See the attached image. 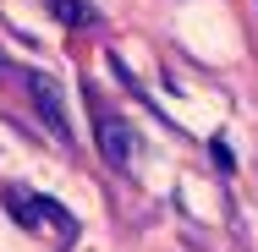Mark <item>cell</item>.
Instances as JSON below:
<instances>
[{"label":"cell","instance_id":"cell-4","mask_svg":"<svg viewBox=\"0 0 258 252\" xmlns=\"http://www.w3.org/2000/svg\"><path fill=\"white\" fill-rule=\"evenodd\" d=\"M55 22H66V28H83V22H94V6L88 0H50Z\"/></svg>","mask_w":258,"mask_h":252},{"label":"cell","instance_id":"cell-1","mask_svg":"<svg viewBox=\"0 0 258 252\" xmlns=\"http://www.w3.org/2000/svg\"><path fill=\"white\" fill-rule=\"evenodd\" d=\"M6 208H11V219H17V225H28V230H55V241H60V247H72V241H77V219H72L55 198L22 192V187H6Z\"/></svg>","mask_w":258,"mask_h":252},{"label":"cell","instance_id":"cell-2","mask_svg":"<svg viewBox=\"0 0 258 252\" xmlns=\"http://www.w3.org/2000/svg\"><path fill=\"white\" fill-rule=\"evenodd\" d=\"M22 82H28V99L39 104V115H44V126H50L55 137L66 143V137H72V121H66V99H60V82H55L50 71H28Z\"/></svg>","mask_w":258,"mask_h":252},{"label":"cell","instance_id":"cell-3","mask_svg":"<svg viewBox=\"0 0 258 252\" xmlns=\"http://www.w3.org/2000/svg\"><path fill=\"white\" fill-rule=\"evenodd\" d=\"M99 153L110 164H132V159H138V132H132L121 115H104L99 121Z\"/></svg>","mask_w":258,"mask_h":252}]
</instances>
